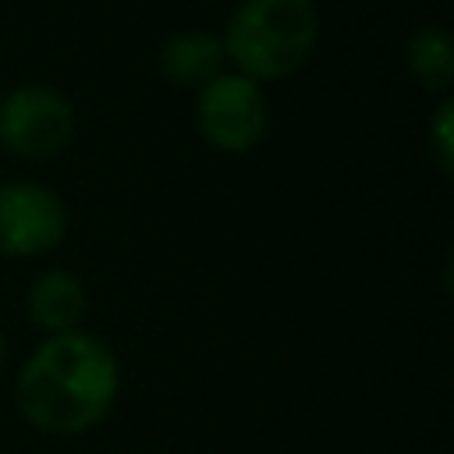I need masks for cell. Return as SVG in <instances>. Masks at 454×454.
I'll list each match as a JSON object with an SVG mask.
<instances>
[{
	"mask_svg": "<svg viewBox=\"0 0 454 454\" xmlns=\"http://www.w3.org/2000/svg\"><path fill=\"white\" fill-rule=\"evenodd\" d=\"M0 358H4V333H0Z\"/></svg>",
	"mask_w": 454,
	"mask_h": 454,
	"instance_id": "30bf717a",
	"label": "cell"
},
{
	"mask_svg": "<svg viewBox=\"0 0 454 454\" xmlns=\"http://www.w3.org/2000/svg\"><path fill=\"white\" fill-rule=\"evenodd\" d=\"M74 131V110L50 85H18L0 99V145L21 160L57 156Z\"/></svg>",
	"mask_w": 454,
	"mask_h": 454,
	"instance_id": "3957f363",
	"label": "cell"
},
{
	"mask_svg": "<svg viewBox=\"0 0 454 454\" xmlns=\"http://www.w3.org/2000/svg\"><path fill=\"white\" fill-rule=\"evenodd\" d=\"M223 46L209 32H177L160 50V71L177 85H206L223 74Z\"/></svg>",
	"mask_w": 454,
	"mask_h": 454,
	"instance_id": "52a82bcc",
	"label": "cell"
},
{
	"mask_svg": "<svg viewBox=\"0 0 454 454\" xmlns=\"http://www.w3.org/2000/svg\"><path fill=\"white\" fill-rule=\"evenodd\" d=\"M121 369L114 351L82 330L50 333L18 372L21 415L53 436H74L106 419L117 401Z\"/></svg>",
	"mask_w": 454,
	"mask_h": 454,
	"instance_id": "6da1fadb",
	"label": "cell"
},
{
	"mask_svg": "<svg viewBox=\"0 0 454 454\" xmlns=\"http://www.w3.org/2000/svg\"><path fill=\"white\" fill-rule=\"evenodd\" d=\"M199 131L209 145L223 153H248L266 135V99L259 82L245 74H216L202 85L195 103Z\"/></svg>",
	"mask_w": 454,
	"mask_h": 454,
	"instance_id": "277c9868",
	"label": "cell"
},
{
	"mask_svg": "<svg viewBox=\"0 0 454 454\" xmlns=\"http://www.w3.org/2000/svg\"><path fill=\"white\" fill-rule=\"evenodd\" d=\"M404 64L426 92H447L454 82V39L443 25L419 28L404 46Z\"/></svg>",
	"mask_w": 454,
	"mask_h": 454,
	"instance_id": "ba28073f",
	"label": "cell"
},
{
	"mask_svg": "<svg viewBox=\"0 0 454 454\" xmlns=\"http://www.w3.org/2000/svg\"><path fill=\"white\" fill-rule=\"evenodd\" d=\"M85 316V284L67 270H46L28 287V319L46 333H67Z\"/></svg>",
	"mask_w": 454,
	"mask_h": 454,
	"instance_id": "8992f818",
	"label": "cell"
},
{
	"mask_svg": "<svg viewBox=\"0 0 454 454\" xmlns=\"http://www.w3.org/2000/svg\"><path fill=\"white\" fill-rule=\"evenodd\" d=\"M319 14L312 0H245L220 39L223 57L252 82L294 74L316 46Z\"/></svg>",
	"mask_w": 454,
	"mask_h": 454,
	"instance_id": "7a4b0ae2",
	"label": "cell"
},
{
	"mask_svg": "<svg viewBox=\"0 0 454 454\" xmlns=\"http://www.w3.org/2000/svg\"><path fill=\"white\" fill-rule=\"evenodd\" d=\"M429 138H433V156L440 163L443 174L454 170V103L443 99L433 114V124H429Z\"/></svg>",
	"mask_w": 454,
	"mask_h": 454,
	"instance_id": "9c48e42d",
	"label": "cell"
},
{
	"mask_svg": "<svg viewBox=\"0 0 454 454\" xmlns=\"http://www.w3.org/2000/svg\"><path fill=\"white\" fill-rule=\"evenodd\" d=\"M67 234V209L57 192L35 181L0 184V255L32 259L53 252Z\"/></svg>",
	"mask_w": 454,
	"mask_h": 454,
	"instance_id": "5b68a950",
	"label": "cell"
}]
</instances>
